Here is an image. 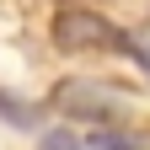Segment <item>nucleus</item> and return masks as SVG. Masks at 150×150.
<instances>
[{
	"mask_svg": "<svg viewBox=\"0 0 150 150\" xmlns=\"http://www.w3.org/2000/svg\"><path fill=\"white\" fill-rule=\"evenodd\" d=\"M48 107L59 112V118H91V123H123L129 102L118 97V91H107L97 81H86V75H70V81L54 86Z\"/></svg>",
	"mask_w": 150,
	"mask_h": 150,
	"instance_id": "obj_1",
	"label": "nucleus"
},
{
	"mask_svg": "<svg viewBox=\"0 0 150 150\" xmlns=\"http://www.w3.org/2000/svg\"><path fill=\"white\" fill-rule=\"evenodd\" d=\"M48 32H54V48L64 54H97V48H112V38H118V27L102 11H86V6H59Z\"/></svg>",
	"mask_w": 150,
	"mask_h": 150,
	"instance_id": "obj_2",
	"label": "nucleus"
},
{
	"mask_svg": "<svg viewBox=\"0 0 150 150\" xmlns=\"http://www.w3.org/2000/svg\"><path fill=\"white\" fill-rule=\"evenodd\" d=\"M0 118L16 123V129H38V118H43V112H38L32 102H22V97H11V91H0Z\"/></svg>",
	"mask_w": 150,
	"mask_h": 150,
	"instance_id": "obj_3",
	"label": "nucleus"
},
{
	"mask_svg": "<svg viewBox=\"0 0 150 150\" xmlns=\"http://www.w3.org/2000/svg\"><path fill=\"white\" fill-rule=\"evenodd\" d=\"M112 48H118V54H129V59H134V64L150 75V43H145V38H134V32H118V38H112Z\"/></svg>",
	"mask_w": 150,
	"mask_h": 150,
	"instance_id": "obj_4",
	"label": "nucleus"
},
{
	"mask_svg": "<svg viewBox=\"0 0 150 150\" xmlns=\"http://www.w3.org/2000/svg\"><path fill=\"white\" fill-rule=\"evenodd\" d=\"M86 150H145L139 139H129V134H112V129H102V134H91Z\"/></svg>",
	"mask_w": 150,
	"mask_h": 150,
	"instance_id": "obj_5",
	"label": "nucleus"
},
{
	"mask_svg": "<svg viewBox=\"0 0 150 150\" xmlns=\"http://www.w3.org/2000/svg\"><path fill=\"white\" fill-rule=\"evenodd\" d=\"M38 150H86V139L70 134V129H48V134L38 139Z\"/></svg>",
	"mask_w": 150,
	"mask_h": 150,
	"instance_id": "obj_6",
	"label": "nucleus"
}]
</instances>
